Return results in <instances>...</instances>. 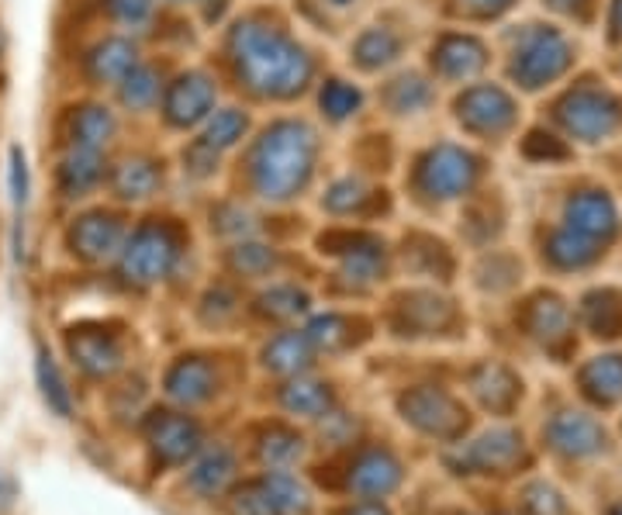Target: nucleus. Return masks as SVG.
Listing matches in <instances>:
<instances>
[{
    "mask_svg": "<svg viewBox=\"0 0 622 515\" xmlns=\"http://www.w3.org/2000/svg\"><path fill=\"white\" fill-rule=\"evenodd\" d=\"M229 52L242 84L259 98H294L312 80V55L291 35L253 17L232 28Z\"/></svg>",
    "mask_w": 622,
    "mask_h": 515,
    "instance_id": "1",
    "label": "nucleus"
},
{
    "mask_svg": "<svg viewBox=\"0 0 622 515\" xmlns=\"http://www.w3.org/2000/svg\"><path fill=\"white\" fill-rule=\"evenodd\" d=\"M315 166V131L305 122H280L253 152V187L267 201H291L305 190Z\"/></svg>",
    "mask_w": 622,
    "mask_h": 515,
    "instance_id": "2",
    "label": "nucleus"
},
{
    "mask_svg": "<svg viewBox=\"0 0 622 515\" xmlns=\"http://www.w3.org/2000/svg\"><path fill=\"white\" fill-rule=\"evenodd\" d=\"M577 63L574 38L560 25L533 22L522 25L508 38V80L525 93H540L546 87H557Z\"/></svg>",
    "mask_w": 622,
    "mask_h": 515,
    "instance_id": "3",
    "label": "nucleus"
},
{
    "mask_svg": "<svg viewBox=\"0 0 622 515\" xmlns=\"http://www.w3.org/2000/svg\"><path fill=\"white\" fill-rule=\"evenodd\" d=\"M554 122L571 146H609L622 136V93L606 80L584 76L554 101Z\"/></svg>",
    "mask_w": 622,
    "mask_h": 515,
    "instance_id": "4",
    "label": "nucleus"
},
{
    "mask_svg": "<svg viewBox=\"0 0 622 515\" xmlns=\"http://www.w3.org/2000/svg\"><path fill=\"white\" fill-rule=\"evenodd\" d=\"M457 122L481 142H502L519 128V101L502 84L474 80L457 98Z\"/></svg>",
    "mask_w": 622,
    "mask_h": 515,
    "instance_id": "5",
    "label": "nucleus"
},
{
    "mask_svg": "<svg viewBox=\"0 0 622 515\" xmlns=\"http://www.w3.org/2000/svg\"><path fill=\"white\" fill-rule=\"evenodd\" d=\"M478 180H481V156L454 142H440L419 163V190L436 201L467 198L478 187Z\"/></svg>",
    "mask_w": 622,
    "mask_h": 515,
    "instance_id": "6",
    "label": "nucleus"
},
{
    "mask_svg": "<svg viewBox=\"0 0 622 515\" xmlns=\"http://www.w3.org/2000/svg\"><path fill=\"white\" fill-rule=\"evenodd\" d=\"M560 225L584 236V239L598 242V246H609L619 236L622 215H619V204L612 198V190L598 187V184H581L571 190L568 198H563Z\"/></svg>",
    "mask_w": 622,
    "mask_h": 515,
    "instance_id": "7",
    "label": "nucleus"
},
{
    "mask_svg": "<svg viewBox=\"0 0 622 515\" xmlns=\"http://www.w3.org/2000/svg\"><path fill=\"white\" fill-rule=\"evenodd\" d=\"M177 250H180V246H177L174 228H166V225H145V228H139V233L128 239L122 266H125L128 277H136V280L149 284V280L166 277V271H169V266H174V260H177Z\"/></svg>",
    "mask_w": 622,
    "mask_h": 515,
    "instance_id": "8",
    "label": "nucleus"
},
{
    "mask_svg": "<svg viewBox=\"0 0 622 515\" xmlns=\"http://www.w3.org/2000/svg\"><path fill=\"white\" fill-rule=\"evenodd\" d=\"M487 63H492V55H487V46L478 35H443L440 42L432 46V70H436L443 80L474 84L487 70Z\"/></svg>",
    "mask_w": 622,
    "mask_h": 515,
    "instance_id": "9",
    "label": "nucleus"
},
{
    "mask_svg": "<svg viewBox=\"0 0 622 515\" xmlns=\"http://www.w3.org/2000/svg\"><path fill=\"white\" fill-rule=\"evenodd\" d=\"M215 84L204 73H187L166 93V118L174 125H194L212 114Z\"/></svg>",
    "mask_w": 622,
    "mask_h": 515,
    "instance_id": "10",
    "label": "nucleus"
},
{
    "mask_svg": "<svg viewBox=\"0 0 622 515\" xmlns=\"http://www.w3.org/2000/svg\"><path fill=\"white\" fill-rule=\"evenodd\" d=\"M69 246L73 253H80L84 260H107L122 246V225L115 215H84L77 225L69 228Z\"/></svg>",
    "mask_w": 622,
    "mask_h": 515,
    "instance_id": "11",
    "label": "nucleus"
},
{
    "mask_svg": "<svg viewBox=\"0 0 622 515\" xmlns=\"http://www.w3.org/2000/svg\"><path fill=\"white\" fill-rule=\"evenodd\" d=\"M601 253H606V246L584 239L563 225L550 228V233H546V242H543V256H546V263H554L557 271H584V266L598 263Z\"/></svg>",
    "mask_w": 622,
    "mask_h": 515,
    "instance_id": "12",
    "label": "nucleus"
},
{
    "mask_svg": "<svg viewBox=\"0 0 622 515\" xmlns=\"http://www.w3.org/2000/svg\"><path fill=\"white\" fill-rule=\"evenodd\" d=\"M104 177V163L98 149H69V156L60 163V190L63 198H84Z\"/></svg>",
    "mask_w": 622,
    "mask_h": 515,
    "instance_id": "13",
    "label": "nucleus"
},
{
    "mask_svg": "<svg viewBox=\"0 0 622 515\" xmlns=\"http://www.w3.org/2000/svg\"><path fill=\"white\" fill-rule=\"evenodd\" d=\"M115 114H111L107 108H98V104H84L73 111L69 118V142L73 149H104L111 142V136H115Z\"/></svg>",
    "mask_w": 622,
    "mask_h": 515,
    "instance_id": "14",
    "label": "nucleus"
},
{
    "mask_svg": "<svg viewBox=\"0 0 622 515\" xmlns=\"http://www.w3.org/2000/svg\"><path fill=\"white\" fill-rule=\"evenodd\" d=\"M136 66V46L125 38H107L87 55V73L98 84H122V76Z\"/></svg>",
    "mask_w": 622,
    "mask_h": 515,
    "instance_id": "15",
    "label": "nucleus"
},
{
    "mask_svg": "<svg viewBox=\"0 0 622 515\" xmlns=\"http://www.w3.org/2000/svg\"><path fill=\"white\" fill-rule=\"evenodd\" d=\"M69 353L87 374H111L118 367V347L98 332H77L69 336Z\"/></svg>",
    "mask_w": 622,
    "mask_h": 515,
    "instance_id": "16",
    "label": "nucleus"
},
{
    "mask_svg": "<svg viewBox=\"0 0 622 515\" xmlns=\"http://www.w3.org/2000/svg\"><path fill=\"white\" fill-rule=\"evenodd\" d=\"M156 184H160V174L149 160H125L118 166V174H115V190H118V198H125V201L149 198L156 190Z\"/></svg>",
    "mask_w": 622,
    "mask_h": 515,
    "instance_id": "17",
    "label": "nucleus"
},
{
    "mask_svg": "<svg viewBox=\"0 0 622 515\" xmlns=\"http://www.w3.org/2000/svg\"><path fill=\"white\" fill-rule=\"evenodd\" d=\"M394 481H398V467H394V461L384 453H367L350 474V485H356L367 494H381V491L394 488Z\"/></svg>",
    "mask_w": 622,
    "mask_h": 515,
    "instance_id": "18",
    "label": "nucleus"
},
{
    "mask_svg": "<svg viewBox=\"0 0 622 515\" xmlns=\"http://www.w3.org/2000/svg\"><path fill=\"white\" fill-rule=\"evenodd\" d=\"M584 322L598 336H619L622 329V298L612 291H595L584 298Z\"/></svg>",
    "mask_w": 622,
    "mask_h": 515,
    "instance_id": "19",
    "label": "nucleus"
},
{
    "mask_svg": "<svg viewBox=\"0 0 622 515\" xmlns=\"http://www.w3.org/2000/svg\"><path fill=\"white\" fill-rule=\"evenodd\" d=\"M402 49V38L388 32V28H370L367 35H360L356 42V63L364 70H377V66H388L394 55Z\"/></svg>",
    "mask_w": 622,
    "mask_h": 515,
    "instance_id": "20",
    "label": "nucleus"
},
{
    "mask_svg": "<svg viewBox=\"0 0 622 515\" xmlns=\"http://www.w3.org/2000/svg\"><path fill=\"white\" fill-rule=\"evenodd\" d=\"M571 142L560 136V131H546V128H533L525 131L522 139V156L533 163H563L571 160Z\"/></svg>",
    "mask_w": 622,
    "mask_h": 515,
    "instance_id": "21",
    "label": "nucleus"
},
{
    "mask_svg": "<svg viewBox=\"0 0 622 515\" xmlns=\"http://www.w3.org/2000/svg\"><path fill=\"white\" fill-rule=\"evenodd\" d=\"M160 98V76L156 70H149V66H131L125 76H122V101L125 108H149Z\"/></svg>",
    "mask_w": 622,
    "mask_h": 515,
    "instance_id": "22",
    "label": "nucleus"
},
{
    "mask_svg": "<svg viewBox=\"0 0 622 515\" xmlns=\"http://www.w3.org/2000/svg\"><path fill=\"white\" fill-rule=\"evenodd\" d=\"M246 114L239 108H225V111H215L212 122H207V131H204V142L212 146L215 152L229 149L242 139V131H246Z\"/></svg>",
    "mask_w": 622,
    "mask_h": 515,
    "instance_id": "23",
    "label": "nucleus"
},
{
    "mask_svg": "<svg viewBox=\"0 0 622 515\" xmlns=\"http://www.w3.org/2000/svg\"><path fill=\"white\" fill-rule=\"evenodd\" d=\"M584 385H588L592 394L606 398V402L619 398L622 394V356H598L595 364L584 370Z\"/></svg>",
    "mask_w": 622,
    "mask_h": 515,
    "instance_id": "24",
    "label": "nucleus"
},
{
    "mask_svg": "<svg viewBox=\"0 0 622 515\" xmlns=\"http://www.w3.org/2000/svg\"><path fill=\"white\" fill-rule=\"evenodd\" d=\"M388 101L398 114H415V111H422V108L432 104V87L422 80V76L411 73V76H402V80L391 84Z\"/></svg>",
    "mask_w": 622,
    "mask_h": 515,
    "instance_id": "25",
    "label": "nucleus"
},
{
    "mask_svg": "<svg viewBox=\"0 0 622 515\" xmlns=\"http://www.w3.org/2000/svg\"><path fill=\"white\" fill-rule=\"evenodd\" d=\"M156 447L169 456V461H180V456L194 447V426L183 423V418L166 415L156 423Z\"/></svg>",
    "mask_w": 622,
    "mask_h": 515,
    "instance_id": "26",
    "label": "nucleus"
},
{
    "mask_svg": "<svg viewBox=\"0 0 622 515\" xmlns=\"http://www.w3.org/2000/svg\"><path fill=\"white\" fill-rule=\"evenodd\" d=\"M207 385H212V370L198 364V360H187V364H180L174 374H169V391H174L177 398H187V402L204 398Z\"/></svg>",
    "mask_w": 622,
    "mask_h": 515,
    "instance_id": "27",
    "label": "nucleus"
},
{
    "mask_svg": "<svg viewBox=\"0 0 622 515\" xmlns=\"http://www.w3.org/2000/svg\"><path fill=\"white\" fill-rule=\"evenodd\" d=\"M308 342L301 336H280L274 339V347L267 350V367L280 370V374H294L308 364Z\"/></svg>",
    "mask_w": 622,
    "mask_h": 515,
    "instance_id": "28",
    "label": "nucleus"
},
{
    "mask_svg": "<svg viewBox=\"0 0 622 515\" xmlns=\"http://www.w3.org/2000/svg\"><path fill=\"white\" fill-rule=\"evenodd\" d=\"M39 385H42V394L46 402L60 412V415H69V391H66V380L60 377V367L52 364L49 350H39Z\"/></svg>",
    "mask_w": 622,
    "mask_h": 515,
    "instance_id": "29",
    "label": "nucleus"
},
{
    "mask_svg": "<svg viewBox=\"0 0 622 515\" xmlns=\"http://www.w3.org/2000/svg\"><path fill=\"white\" fill-rule=\"evenodd\" d=\"M322 108L332 114V118H350V114L360 108V90L353 84H343V80H329L322 87Z\"/></svg>",
    "mask_w": 622,
    "mask_h": 515,
    "instance_id": "30",
    "label": "nucleus"
},
{
    "mask_svg": "<svg viewBox=\"0 0 622 515\" xmlns=\"http://www.w3.org/2000/svg\"><path fill=\"white\" fill-rule=\"evenodd\" d=\"M288 405H291L294 412H305V415H326V409H329V391H326V385H312V380H301V385H291Z\"/></svg>",
    "mask_w": 622,
    "mask_h": 515,
    "instance_id": "31",
    "label": "nucleus"
},
{
    "mask_svg": "<svg viewBox=\"0 0 622 515\" xmlns=\"http://www.w3.org/2000/svg\"><path fill=\"white\" fill-rule=\"evenodd\" d=\"M557 17H568L574 25H592L601 14V0H543Z\"/></svg>",
    "mask_w": 622,
    "mask_h": 515,
    "instance_id": "32",
    "label": "nucleus"
},
{
    "mask_svg": "<svg viewBox=\"0 0 622 515\" xmlns=\"http://www.w3.org/2000/svg\"><path fill=\"white\" fill-rule=\"evenodd\" d=\"M364 201H367V187H364V180H353V177L339 180L326 198L332 212H353V208H360Z\"/></svg>",
    "mask_w": 622,
    "mask_h": 515,
    "instance_id": "33",
    "label": "nucleus"
},
{
    "mask_svg": "<svg viewBox=\"0 0 622 515\" xmlns=\"http://www.w3.org/2000/svg\"><path fill=\"white\" fill-rule=\"evenodd\" d=\"M107 14L122 25H139L153 11V0H104Z\"/></svg>",
    "mask_w": 622,
    "mask_h": 515,
    "instance_id": "34",
    "label": "nucleus"
},
{
    "mask_svg": "<svg viewBox=\"0 0 622 515\" xmlns=\"http://www.w3.org/2000/svg\"><path fill=\"white\" fill-rule=\"evenodd\" d=\"M11 201L22 208L28 201V163L22 149H11Z\"/></svg>",
    "mask_w": 622,
    "mask_h": 515,
    "instance_id": "35",
    "label": "nucleus"
},
{
    "mask_svg": "<svg viewBox=\"0 0 622 515\" xmlns=\"http://www.w3.org/2000/svg\"><path fill=\"white\" fill-rule=\"evenodd\" d=\"M516 0H457V11L467 14V17H481V22H487V17H502L505 11H512Z\"/></svg>",
    "mask_w": 622,
    "mask_h": 515,
    "instance_id": "36",
    "label": "nucleus"
},
{
    "mask_svg": "<svg viewBox=\"0 0 622 515\" xmlns=\"http://www.w3.org/2000/svg\"><path fill=\"white\" fill-rule=\"evenodd\" d=\"M270 263H274V256L263 250V246H239V253H236V266L242 274H263Z\"/></svg>",
    "mask_w": 622,
    "mask_h": 515,
    "instance_id": "37",
    "label": "nucleus"
},
{
    "mask_svg": "<svg viewBox=\"0 0 622 515\" xmlns=\"http://www.w3.org/2000/svg\"><path fill=\"white\" fill-rule=\"evenodd\" d=\"M601 28H606L609 46L622 49V0H606V8H601Z\"/></svg>",
    "mask_w": 622,
    "mask_h": 515,
    "instance_id": "38",
    "label": "nucleus"
},
{
    "mask_svg": "<svg viewBox=\"0 0 622 515\" xmlns=\"http://www.w3.org/2000/svg\"><path fill=\"white\" fill-rule=\"evenodd\" d=\"M353 515H384L381 508H356Z\"/></svg>",
    "mask_w": 622,
    "mask_h": 515,
    "instance_id": "39",
    "label": "nucleus"
},
{
    "mask_svg": "<svg viewBox=\"0 0 622 515\" xmlns=\"http://www.w3.org/2000/svg\"><path fill=\"white\" fill-rule=\"evenodd\" d=\"M332 4H339V8H346V4H353V0H332Z\"/></svg>",
    "mask_w": 622,
    "mask_h": 515,
    "instance_id": "40",
    "label": "nucleus"
}]
</instances>
